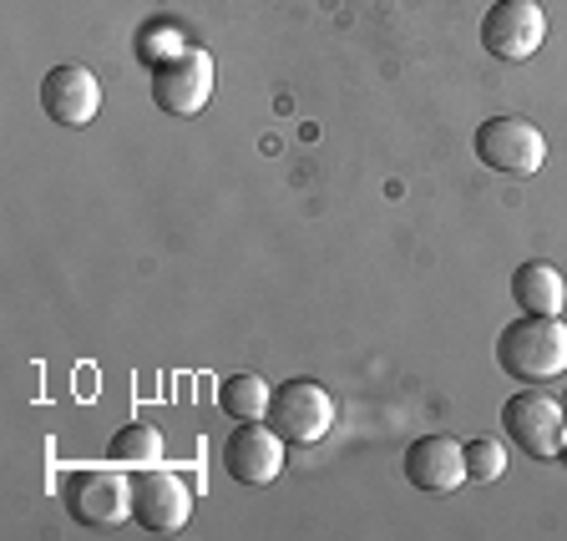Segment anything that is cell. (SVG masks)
<instances>
[{"label": "cell", "mask_w": 567, "mask_h": 541, "mask_svg": "<svg viewBox=\"0 0 567 541\" xmlns=\"http://www.w3.org/2000/svg\"><path fill=\"white\" fill-rule=\"evenodd\" d=\"M496 365L512 379H527V385H547V379L567 375L563 314H522L517 324H507L496 334Z\"/></svg>", "instance_id": "cell-1"}, {"label": "cell", "mask_w": 567, "mask_h": 541, "mask_svg": "<svg viewBox=\"0 0 567 541\" xmlns=\"http://www.w3.org/2000/svg\"><path fill=\"white\" fill-rule=\"evenodd\" d=\"M264 420H269L289 446H319L334 425V395L319 385V379H289V385L274 389Z\"/></svg>", "instance_id": "cell-2"}, {"label": "cell", "mask_w": 567, "mask_h": 541, "mask_svg": "<svg viewBox=\"0 0 567 541\" xmlns=\"http://www.w3.org/2000/svg\"><path fill=\"white\" fill-rule=\"evenodd\" d=\"M502 430H507L512 446H522L532 460H557L563 456V440H567V410L553 395L527 389V395L502 405Z\"/></svg>", "instance_id": "cell-3"}, {"label": "cell", "mask_w": 567, "mask_h": 541, "mask_svg": "<svg viewBox=\"0 0 567 541\" xmlns=\"http://www.w3.org/2000/svg\"><path fill=\"white\" fill-rule=\"evenodd\" d=\"M61 501L82 527H122L132 517V476L117 471H71L61 481Z\"/></svg>", "instance_id": "cell-4"}, {"label": "cell", "mask_w": 567, "mask_h": 541, "mask_svg": "<svg viewBox=\"0 0 567 541\" xmlns=\"http://www.w3.org/2000/svg\"><path fill=\"white\" fill-rule=\"evenodd\" d=\"M193 517V491L183 476L163 471V466H142L137 476H132V521H137L142 531H157V537H173V531H183Z\"/></svg>", "instance_id": "cell-5"}, {"label": "cell", "mask_w": 567, "mask_h": 541, "mask_svg": "<svg viewBox=\"0 0 567 541\" xmlns=\"http://www.w3.org/2000/svg\"><path fill=\"white\" fill-rule=\"evenodd\" d=\"M213 96V56L208 51H177L153 66V102L167 117H198Z\"/></svg>", "instance_id": "cell-6"}, {"label": "cell", "mask_w": 567, "mask_h": 541, "mask_svg": "<svg viewBox=\"0 0 567 541\" xmlns=\"http://www.w3.org/2000/svg\"><path fill=\"white\" fill-rule=\"evenodd\" d=\"M289 456V440L274 430L269 420H238V430L224 446V471L238 486H274Z\"/></svg>", "instance_id": "cell-7"}, {"label": "cell", "mask_w": 567, "mask_h": 541, "mask_svg": "<svg viewBox=\"0 0 567 541\" xmlns=\"http://www.w3.org/2000/svg\"><path fill=\"white\" fill-rule=\"evenodd\" d=\"M547 41V15L537 0H496L482 15V46L502 61H527Z\"/></svg>", "instance_id": "cell-8"}, {"label": "cell", "mask_w": 567, "mask_h": 541, "mask_svg": "<svg viewBox=\"0 0 567 541\" xmlns=\"http://www.w3.org/2000/svg\"><path fill=\"white\" fill-rule=\"evenodd\" d=\"M476 157H482L492 173L527 177L547 163V142H543V132L522 117H492L476 127Z\"/></svg>", "instance_id": "cell-9"}, {"label": "cell", "mask_w": 567, "mask_h": 541, "mask_svg": "<svg viewBox=\"0 0 567 541\" xmlns=\"http://www.w3.org/2000/svg\"><path fill=\"white\" fill-rule=\"evenodd\" d=\"M41 106H47V117L61 122V127H86L102 112V82L86 66H56L41 82Z\"/></svg>", "instance_id": "cell-10"}, {"label": "cell", "mask_w": 567, "mask_h": 541, "mask_svg": "<svg viewBox=\"0 0 567 541\" xmlns=\"http://www.w3.org/2000/svg\"><path fill=\"white\" fill-rule=\"evenodd\" d=\"M405 481L425 496H446L466 481V450L451 436H421L405 450Z\"/></svg>", "instance_id": "cell-11"}, {"label": "cell", "mask_w": 567, "mask_h": 541, "mask_svg": "<svg viewBox=\"0 0 567 541\" xmlns=\"http://www.w3.org/2000/svg\"><path fill=\"white\" fill-rule=\"evenodd\" d=\"M512 299H517L522 314H563V273L553 263H522L512 273Z\"/></svg>", "instance_id": "cell-12"}, {"label": "cell", "mask_w": 567, "mask_h": 541, "mask_svg": "<svg viewBox=\"0 0 567 541\" xmlns=\"http://www.w3.org/2000/svg\"><path fill=\"white\" fill-rule=\"evenodd\" d=\"M106 456L117 460V466H127V471H142V466H157V460H163V436H157V425L132 420L112 436Z\"/></svg>", "instance_id": "cell-13"}, {"label": "cell", "mask_w": 567, "mask_h": 541, "mask_svg": "<svg viewBox=\"0 0 567 541\" xmlns=\"http://www.w3.org/2000/svg\"><path fill=\"white\" fill-rule=\"evenodd\" d=\"M269 400H274V389L264 385V375H228L224 385H218V405H224L234 420H264L269 415Z\"/></svg>", "instance_id": "cell-14"}, {"label": "cell", "mask_w": 567, "mask_h": 541, "mask_svg": "<svg viewBox=\"0 0 567 541\" xmlns=\"http://www.w3.org/2000/svg\"><path fill=\"white\" fill-rule=\"evenodd\" d=\"M461 450H466V481H502L507 476V446L492 436H476V440H461Z\"/></svg>", "instance_id": "cell-15"}, {"label": "cell", "mask_w": 567, "mask_h": 541, "mask_svg": "<svg viewBox=\"0 0 567 541\" xmlns=\"http://www.w3.org/2000/svg\"><path fill=\"white\" fill-rule=\"evenodd\" d=\"M563 460H567V440H563Z\"/></svg>", "instance_id": "cell-16"}, {"label": "cell", "mask_w": 567, "mask_h": 541, "mask_svg": "<svg viewBox=\"0 0 567 541\" xmlns=\"http://www.w3.org/2000/svg\"><path fill=\"white\" fill-rule=\"evenodd\" d=\"M563 410H567V395H563Z\"/></svg>", "instance_id": "cell-17"}]
</instances>
